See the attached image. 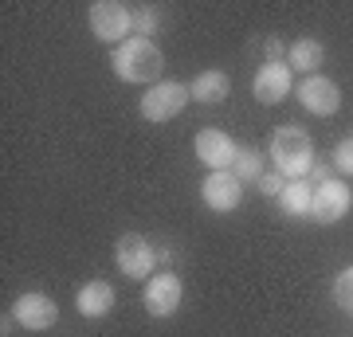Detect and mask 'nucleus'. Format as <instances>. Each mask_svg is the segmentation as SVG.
Here are the masks:
<instances>
[{"label": "nucleus", "instance_id": "1", "mask_svg": "<svg viewBox=\"0 0 353 337\" xmlns=\"http://www.w3.org/2000/svg\"><path fill=\"white\" fill-rule=\"evenodd\" d=\"M110 67L114 75L122 83H134V87H153L161 83V71H165V55L157 48V39H126L122 48H114L110 55Z\"/></svg>", "mask_w": 353, "mask_h": 337}, {"label": "nucleus", "instance_id": "2", "mask_svg": "<svg viewBox=\"0 0 353 337\" xmlns=\"http://www.w3.org/2000/svg\"><path fill=\"white\" fill-rule=\"evenodd\" d=\"M267 150H271L275 169L287 181H299V176H306L314 169V141H310V134L303 125H279L271 134V141H267Z\"/></svg>", "mask_w": 353, "mask_h": 337}, {"label": "nucleus", "instance_id": "3", "mask_svg": "<svg viewBox=\"0 0 353 337\" xmlns=\"http://www.w3.org/2000/svg\"><path fill=\"white\" fill-rule=\"evenodd\" d=\"M90 36L102 39V43H126L130 32H134V8L130 4H118V0H94L87 12Z\"/></svg>", "mask_w": 353, "mask_h": 337}, {"label": "nucleus", "instance_id": "4", "mask_svg": "<svg viewBox=\"0 0 353 337\" xmlns=\"http://www.w3.org/2000/svg\"><path fill=\"white\" fill-rule=\"evenodd\" d=\"M189 99H192L189 83L161 79V83H153V87L141 94L138 110H141V118H145V122H173L176 114L189 106Z\"/></svg>", "mask_w": 353, "mask_h": 337}, {"label": "nucleus", "instance_id": "5", "mask_svg": "<svg viewBox=\"0 0 353 337\" xmlns=\"http://www.w3.org/2000/svg\"><path fill=\"white\" fill-rule=\"evenodd\" d=\"M114 263H118V271L134 283H150L153 278V267H157V251L150 247V239L138 236V232H126V236H118L114 243Z\"/></svg>", "mask_w": 353, "mask_h": 337}, {"label": "nucleus", "instance_id": "6", "mask_svg": "<svg viewBox=\"0 0 353 337\" xmlns=\"http://www.w3.org/2000/svg\"><path fill=\"white\" fill-rule=\"evenodd\" d=\"M181 298H185V287H181V275H173V271L153 275L141 290V306L150 318H173L181 310Z\"/></svg>", "mask_w": 353, "mask_h": 337}, {"label": "nucleus", "instance_id": "7", "mask_svg": "<svg viewBox=\"0 0 353 337\" xmlns=\"http://www.w3.org/2000/svg\"><path fill=\"white\" fill-rule=\"evenodd\" d=\"M290 90H294V79H290V63L287 59H267L252 79V94L255 102H263V106H279L283 99H290Z\"/></svg>", "mask_w": 353, "mask_h": 337}, {"label": "nucleus", "instance_id": "8", "mask_svg": "<svg viewBox=\"0 0 353 337\" xmlns=\"http://www.w3.org/2000/svg\"><path fill=\"white\" fill-rule=\"evenodd\" d=\"M192 150H196V161H201V165H208L212 173H224V169H232L236 153H240V145L232 141V134H224V130L208 125V130H201V134L192 138Z\"/></svg>", "mask_w": 353, "mask_h": 337}, {"label": "nucleus", "instance_id": "9", "mask_svg": "<svg viewBox=\"0 0 353 337\" xmlns=\"http://www.w3.org/2000/svg\"><path fill=\"white\" fill-rule=\"evenodd\" d=\"M294 99L303 102L310 114H322V118L341 110V90L326 75H306L303 83H294Z\"/></svg>", "mask_w": 353, "mask_h": 337}, {"label": "nucleus", "instance_id": "10", "mask_svg": "<svg viewBox=\"0 0 353 337\" xmlns=\"http://www.w3.org/2000/svg\"><path fill=\"white\" fill-rule=\"evenodd\" d=\"M353 204V192L345 181H322V185H314V204H310V220H318V224H338L341 216L350 212Z\"/></svg>", "mask_w": 353, "mask_h": 337}, {"label": "nucleus", "instance_id": "11", "mask_svg": "<svg viewBox=\"0 0 353 337\" xmlns=\"http://www.w3.org/2000/svg\"><path fill=\"white\" fill-rule=\"evenodd\" d=\"M12 318L24 329H51V325L59 322V306L51 294H39V290H28L20 298L12 302Z\"/></svg>", "mask_w": 353, "mask_h": 337}, {"label": "nucleus", "instance_id": "12", "mask_svg": "<svg viewBox=\"0 0 353 337\" xmlns=\"http://www.w3.org/2000/svg\"><path fill=\"white\" fill-rule=\"evenodd\" d=\"M201 200L212 208V212H236L240 200H243V185L228 173V169L224 173H208L204 185H201Z\"/></svg>", "mask_w": 353, "mask_h": 337}, {"label": "nucleus", "instance_id": "13", "mask_svg": "<svg viewBox=\"0 0 353 337\" xmlns=\"http://www.w3.org/2000/svg\"><path fill=\"white\" fill-rule=\"evenodd\" d=\"M75 306H79L83 318H106V314L114 310V287L106 283V278H90V283L79 287Z\"/></svg>", "mask_w": 353, "mask_h": 337}, {"label": "nucleus", "instance_id": "14", "mask_svg": "<svg viewBox=\"0 0 353 337\" xmlns=\"http://www.w3.org/2000/svg\"><path fill=\"white\" fill-rule=\"evenodd\" d=\"M192 99L204 102V106H216V102L228 99V90H232V83H228V71H220V67H208V71H201V75L189 83Z\"/></svg>", "mask_w": 353, "mask_h": 337}, {"label": "nucleus", "instance_id": "15", "mask_svg": "<svg viewBox=\"0 0 353 337\" xmlns=\"http://www.w3.org/2000/svg\"><path fill=\"white\" fill-rule=\"evenodd\" d=\"M322 59H326V48H322V39H314V36L294 39V43L287 48L290 71H306V75H314L318 67H322Z\"/></svg>", "mask_w": 353, "mask_h": 337}, {"label": "nucleus", "instance_id": "16", "mask_svg": "<svg viewBox=\"0 0 353 337\" xmlns=\"http://www.w3.org/2000/svg\"><path fill=\"white\" fill-rule=\"evenodd\" d=\"M310 204H314V185L310 181H287L283 196H279V208L290 220H303V216H310Z\"/></svg>", "mask_w": 353, "mask_h": 337}, {"label": "nucleus", "instance_id": "17", "mask_svg": "<svg viewBox=\"0 0 353 337\" xmlns=\"http://www.w3.org/2000/svg\"><path fill=\"white\" fill-rule=\"evenodd\" d=\"M228 173L236 176L240 185H248V181H252V185H259V176H263V153H259V150H240Z\"/></svg>", "mask_w": 353, "mask_h": 337}, {"label": "nucleus", "instance_id": "18", "mask_svg": "<svg viewBox=\"0 0 353 337\" xmlns=\"http://www.w3.org/2000/svg\"><path fill=\"white\" fill-rule=\"evenodd\" d=\"M161 28H165L161 8H153V4H134V36H138V39H153Z\"/></svg>", "mask_w": 353, "mask_h": 337}, {"label": "nucleus", "instance_id": "19", "mask_svg": "<svg viewBox=\"0 0 353 337\" xmlns=\"http://www.w3.org/2000/svg\"><path fill=\"white\" fill-rule=\"evenodd\" d=\"M334 302H338L341 310L353 314V267H345V271L334 278Z\"/></svg>", "mask_w": 353, "mask_h": 337}, {"label": "nucleus", "instance_id": "20", "mask_svg": "<svg viewBox=\"0 0 353 337\" xmlns=\"http://www.w3.org/2000/svg\"><path fill=\"white\" fill-rule=\"evenodd\" d=\"M334 169L345 176H353V138H341L338 150H334Z\"/></svg>", "mask_w": 353, "mask_h": 337}, {"label": "nucleus", "instance_id": "21", "mask_svg": "<svg viewBox=\"0 0 353 337\" xmlns=\"http://www.w3.org/2000/svg\"><path fill=\"white\" fill-rule=\"evenodd\" d=\"M283 188H287V176L279 173V169H271V173H263L259 176V192H263V196H283Z\"/></svg>", "mask_w": 353, "mask_h": 337}, {"label": "nucleus", "instance_id": "22", "mask_svg": "<svg viewBox=\"0 0 353 337\" xmlns=\"http://www.w3.org/2000/svg\"><path fill=\"white\" fill-rule=\"evenodd\" d=\"M267 55H271V59H283V55H287V48H283V43H279V39H267Z\"/></svg>", "mask_w": 353, "mask_h": 337}, {"label": "nucleus", "instance_id": "23", "mask_svg": "<svg viewBox=\"0 0 353 337\" xmlns=\"http://www.w3.org/2000/svg\"><path fill=\"white\" fill-rule=\"evenodd\" d=\"M310 181H318V185L330 181V169H326V165H314V169H310Z\"/></svg>", "mask_w": 353, "mask_h": 337}]
</instances>
